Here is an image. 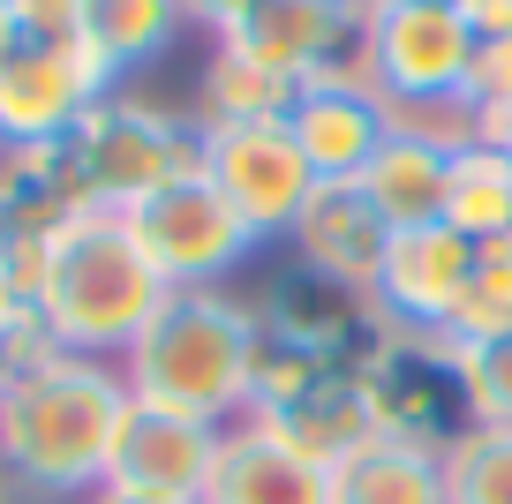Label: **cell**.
Listing matches in <instances>:
<instances>
[{"mask_svg":"<svg viewBox=\"0 0 512 504\" xmlns=\"http://www.w3.org/2000/svg\"><path fill=\"white\" fill-rule=\"evenodd\" d=\"M121 422H128L121 362L46 347L16 362V377L0 384V467L38 504H83L113 474Z\"/></svg>","mask_w":512,"mask_h":504,"instance_id":"6da1fadb","label":"cell"},{"mask_svg":"<svg viewBox=\"0 0 512 504\" xmlns=\"http://www.w3.org/2000/svg\"><path fill=\"white\" fill-rule=\"evenodd\" d=\"M256 362H264L256 301L226 294V286H181V294L159 301L144 339L121 354V377L136 399L211 414V422H241L256 392Z\"/></svg>","mask_w":512,"mask_h":504,"instance_id":"7a4b0ae2","label":"cell"},{"mask_svg":"<svg viewBox=\"0 0 512 504\" xmlns=\"http://www.w3.org/2000/svg\"><path fill=\"white\" fill-rule=\"evenodd\" d=\"M174 286L159 279V264L144 256L136 226L121 211H76L46 249V294H38V324L53 347L121 362L144 324L159 316V301Z\"/></svg>","mask_w":512,"mask_h":504,"instance_id":"3957f363","label":"cell"},{"mask_svg":"<svg viewBox=\"0 0 512 504\" xmlns=\"http://www.w3.org/2000/svg\"><path fill=\"white\" fill-rule=\"evenodd\" d=\"M68 166H76V189L91 211H136L144 196L204 174V121L113 91L68 136Z\"/></svg>","mask_w":512,"mask_h":504,"instance_id":"277c9868","label":"cell"},{"mask_svg":"<svg viewBox=\"0 0 512 504\" xmlns=\"http://www.w3.org/2000/svg\"><path fill=\"white\" fill-rule=\"evenodd\" d=\"M249 422H264L272 437H287L294 452L317 459V467H339V459L362 452L369 437H384L369 369L309 362V354H287V347H272V339H264V362H256Z\"/></svg>","mask_w":512,"mask_h":504,"instance_id":"5b68a950","label":"cell"},{"mask_svg":"<svg viewBox=\"0 0 512 504\" xmlns=\"http://www.w3.org/2000/svg\"><path fill=\"white\" fill-rule=\"evenodd\" d=\"M144 241V256L159 264V279L174 286H226L264 256V234L241 219L234 204L219 196V181L196 174V181H174V189L144 196L136 211H121Z\"/></svg>","mask_w":512,"mask_h":504,"instance_id":"8992f818","label":"cell"},{"mask_svg":"<svg viewBox=\"0 0 512 504\" xmlns=\"http://www.w3.org/2000/svg\"><path fill=\"white\" fill-rule=\"evenodd\" d=\"M256 316H264V339L287 354H309V362H339V369H377L384 347H392V316L377 309V294H354V286L324 279L309 264H279L256 294Z\"/></svg>","mask_w":512,"mask_h":504,"instance_id":"52a82bcc","label":"cell"},{"mask_svg":"<svg viewBox=\"0 0 512 504\" xmlns=\"http://www.w3.org/2000/svg\"><path fill=\"white\" fill-rule=\"evenodd\" d=\"M482 38L452 0H369L362 68L377 98H467Z\"/></svg>","mask_w":512,"mask_h":504,"instance_id":"ba28073f","label":"cell"},{"mask_svg":"<svg viewBox=\"0 0 512 504\" xmlns=\"http://www.w3.org/2000/svg\"><path fill=\"white\" fill-rule=\"evenodd\" d=\"M121 91L106 53L91 38L68 46H16V61L0 68V151H31V143H68L98 98Z\"/></svg>","mask_w":512,"mask_h":504,"instance_id":"9c48e42d","label":"cell"},{"mask_svg":"<svg viewBox=\"0 0 512 504\" xmlns=\"http://www.w3.org/2000/svg\"><path fill=\"white\" fill-rule=\"evenodd\" d=\"M204 174L219 181V196L256 226L264 241H287L294 219L317 196L302 143L287 136V121H249V128H204Z\"/></svg>","mask_w":512,"mask_h":504,"instance_id":"30bf717a","label":"cell"},{"mask_svg":"<svg viewBox=\"0 0 512 504\" xmlns=\"http://www.w3.org/2000/svg\"><path fill=\"white\" fill-rule=\"evenodd\" d=\"M362 31H369V0H256L226 46L264 61L287 83H317V76H362Z\"/></svg>","mask_w":512,"mask_h":504,"instance_id":"8fae6325","label":"cell"},{"mask_svg":"<svg viewBox=\"0 0 512 504\" xmlns=\"http://www.w3.org/2000/svg\"><path fill=\"white\" fill-rule=\"evenodd\" d=\"M219 437H226V422H211V414H181V407H159V399L128 392V422H121V444H113L106 489L196 504L211 467H219Z\"/></svg>","mask_w":512,"mask_h":504,"instance_id":"7c38bea8","label":"cell"},{"mask_svg":"<svg viewBox=\"0 0 512 504\" xmlns=\"http://www.w3.org/2000/svg\"><path fill=\"white\" fill-rule=\"evenodd\" d=\"M369 384H377L384 437L445 452V444L467 429V392H460V362H452L445 331H392V347H384V362L369 369Z\"/></svg>","mask_w":512,"mask_h":504,"instance_id":"4fadbf2b","label":"cell"},{"mask_svg":"<svg viewBox=\"0 0 512 504\" xmlns=\"http://www.w3.org/2000/svg\"><path fill=\"white\" fill-rule=\"evenodd\" d=\"M475 256H482V241L460 234L452 219L392 234L384 271H377V309L400 331H452L467 286H475Z\"/></svg>","mask_w":512,"mask_h":504,"instance_id":"5bb4252c","label":"cell"},{"mask_svg":"<svg viewBox=\"0 0 512 504\" xmlns=\"http://www.w3.org/2000/svg\"><path fill=\"white\" fill-rule=\"evenodd\" d=\"M287 249H294V264L324 271V279L354 286V294H377L384 249H392V219L369 204L362 181H317V196H309V211L294 219Z\"/></svg>","mask_w":512,"mask_h":504,"instance_id":"9a60e30c","label":"cell"},{"mask_svg":"<svg viewBox=\"0 0 512 504\" xmlns=\"http://www.w3.org/2000/svg\"><path fill=\"white\" fill-rule=\"evenodd\" d=\"M287 136L302 143L317 181H362V166L384 143V98L362 76H317V83L294 91Z\"/></svg>","mask_w":512,"mask_h":504,"instance_id":"2e32d148","label":"cell"},{"mask_svg":"<svg viewBox=\"0 0 512 504\" xmlns=\"http://www.w3.org/2000/svg\"><path fill=\"white\" fill-rule=\"evenodd\" d=\"M196 504H332V467L302 459L287 437L241 414V422H226L219 467H211Z\"/></svg>","mask_w":512,"mask_h":504,"instance_id":"e0dca14e","label":"cell"},{"mask_svg":"<svg viewBox=\"0 0 512 504\" xmlns=\"http://www.w3.org/2000/svg\"><path fill=\"white\" fill-rule=\"evenodd\" d=\"M362 189H369V204L392 219V234L437 226L445 204H452V151H437V143H422V136H384L377 158L362 166Z\"/></svg>","mask_w":512,"mask_h":504,"instance_id":"ac0fdd59","label":"cell"},{"mask_svg":"<svg viewBox=\"0 0 512 504\" xmlns=\"http://www.w3.org/2000/svg\"><path fill=\"white\" fill-rule=\"evenodd\" d=\"M332 504H445V452L407 437H369L332 467Z\"/></svg>","mask_w":512,"mask_h":504,"instance_id":"d6986e66","label":"cell"},{"mask_svg":"<svg viewBox=\"0 0 512 504\" xmlns=\"http://www.w3.org/2000/svg\"><path fill=\"white\" fill-rule=\"evenodd\" d=\"M294 91H302V83L272 76L264 61H249V53H234L226 38H211V46H204V68H196V121H204V128L287 121Z\"/></svg>","mask_w":512,"mask_h":504,"instance_id":"ffe728a7","label":"cell"},{"mask_svg":"<svg viewBox=\"0 0 512 504\" xmlns=\"http://www.w3.org/2000/svg\"><path fill=\"white\" fill-rule=\"evenodd\" d=\"M181 31H189L181 0H83V38L106 53V68L121 83L136 76V68L166 61Z\"/></svg>","mask_w":512,"mask_h":504,"instance_id":"44dd1931","label":"cell"},{"mask_svg":"<svg viewBox=\"0 0 512 504\" xmlns=\"http://www.w3.org/2000/svg\"><path fill=\"white\" fill-rule=\"evenodd\" d=\"M445 219L460 226V234H475V241L512 234V151H497L490 136L467 143V151H452V204H445Z\"/></svg>","mask_w":512,"mask_h":504,"instance_id":"7402d4cb","label":"cell"},{"mask_svg":"<svg viewBox=\"0 0 512 504\" xmlns=\"http://www.w3.org/2000/svg\"><path fill=\"white\" fill-rule=\"evenodd\" d=\"M445 504H512V422H467L445 444Z\"/></svg>","mask_w":512,"mask_h":504,"instance_id":"603a6c76","label":"cell"},{"mask_svg":"<svg viewBox=\"0 0 512 504\" xmlns=\"http://www.w3.org/2000/svg\"><path fill=\"white\" fill-rule=\"evenodd\" d=\"M497 331H512V234L482 241L475 286H467V301H460L445 339H497Z\"/></svg>","mask_w":512,"mask_h":504,"instance_id":"cb8c5ba5","label":"cell"},{"mask_svg":"<svg viewBox=\"0 0 512 504\" xmlns=\"http://www.w3.org/2000/svg\"><path fill=\"white\" fill-rule=\"evenodd\" d=\"M452 362H460L467 422H512V331H497V339H452Z\"/></svg>","mask_w":512,"mask_h":504,"instance_id":"d4e9b609","label":"cell"},{"mask_svg":"<svg viewBox=\"0 0 512 504\" xmlns=\"http://www.w3.org/2000/svg\"><path fill=\"white\" fill-rule=\"evenodd\" d=\"M23 46H68L83 38V0H8Z\"/></svg>","mask_w":512,"mask_h":504,"instance_id":"484cf974","label":"cell"},{"mask_svg":"<svg viewBox=\"0 0 512 504\" xmlns=\"http://www.w3.org/2000/svg\"><path fill=\"white\" fill-rule=\"evenodd\" d=\"M475 106H512V38H490L475 53V83H467Z\"/></svg>","mask_w":512,"mask_h":504,"instance_id":"4316f807","label":"cell"},{"mask_svg":"<svg viewBox=\"0 0 512 504\" xmlns=\"http://www.w3.org/2000/svg\"><path fill=\"white\" fill-rule=\"evenodd\" d=\"M249 8H256V0H181L189 31H204V38H234L241 23H249Z\"/></svg>","mask_w":512,"mask_h":504,"instance_id":"83f0119b","label":"cell"},{"mask_svg":"<svg viewBox=\"0 0 512 504\" xmlns=\"http://www.w3.org/2000/svg\"><path fill=\"white\" fill-rule=\"evenodd\" d=\"M460 8V23L490 46V38H512V0H452Z\"/></svg>","mask_w":512,"mask_h":504,"instance_id":"f1b7e54d","label":"cell"},{"mask_svg":"<svg viewBox=\"0 0 512 504\" xmlns=\"http://www.w3.org/2000/svg\"><path fill=\"white\" fill-rule=\"evenodd\" d=\"M482 136H490L497 151H512V106H482Z\"/></svg>","mask_w":512,"mask_h":504,"instance_id":"f546056e","label":"cell"},{"mask_svg":"<svg viewBox=\"0 0 512 504\" xmlns=\"http://www.w3.org/2000/svg\"><path fill=\"white\" fill-rule=\"evenodd\" d=\"M16 46H23V31H16V16H8V0H0V68L16 61Z\"/></svg>","mask_w":512,"mask_h":504,"instance_id":"4dcf8cb0","label":"cell"},{"mask_svg":"<svg viewBox=\"0 0 512 504\" xmlns=\"http://www.w3.org/2000/svg\"><path fill=\"white\" fill-rule=\"evenodd\" d=\"M83 504H166V497H128V489H91Z\"/></svg>","mask_w":512,"mask_h":504,"instance_id":"1f68e13d","label":"cell"},{"mask_svg":"<svg viewBox=\"0 0 512 504\" xmlns=\"http://www.w3.org/2000/svg\"><path fill=\"white\" fill-rule=\"evenodd\" d=\"M16 377V347H8V331H0V384Z\"/></svg>","mask_w":512,"mask_h":504,"instance_id":"d6a6232c","label":"cell"},{"mask_svg":"<svg viewBox=\"0 0 512 504\" xmlns=\"http://www.w3.org/2000/svg\"><path fill=\"white\" fill-rule=\"evenodd\" d=\"M0 504H23V489H16V474L0 467Z\"/></svg>","mask_w":512,"mask_h":504,"instance_id":"836d02e7","label":"cell"}]
</instances>
